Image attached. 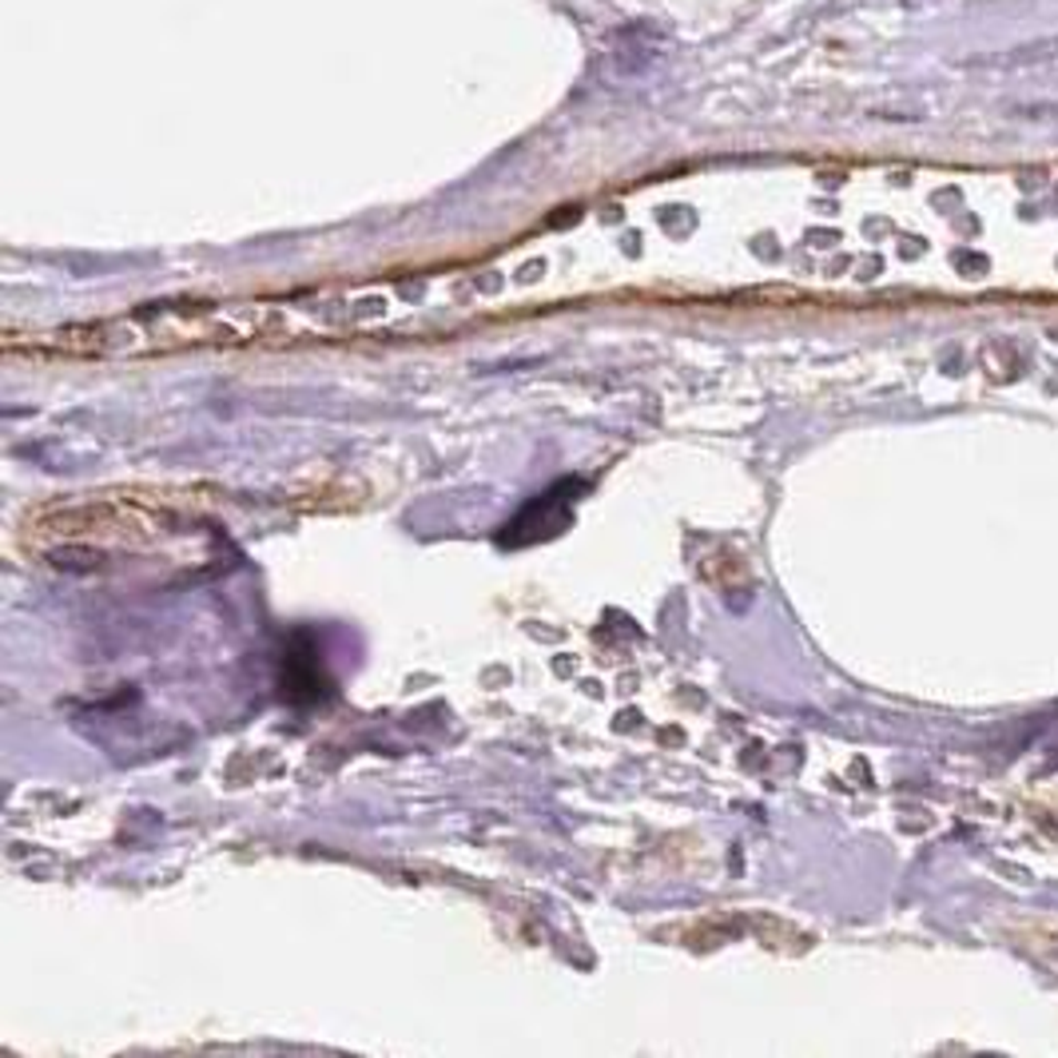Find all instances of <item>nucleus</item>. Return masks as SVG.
Masks as SVG:
<instances>
[{
  "instance_id": "f257e3e1",
  "label": "nucleus",
  "mask_w": 1058,
  "mask_h": 1058,
  "mask_svg": "<svg viewBox=\"0 0 1058 1058\" xmlns=\"http://www.w3.org/2000/svg\"><path fill=\"white\" fill-rule=\"evenodd\" d=\"M175 530V514L164 502L140 494H88L44 505L24 522V545L37 554H104L107 545H144Z\"/></svg>"
},
{
  "instance_id": "f03ea898",
  "label": "nucleus",
  "mask_w": 1058,
  "mask_h": 1058,
  "mask_svg": "<svg viewBox=\"0 0 1058 1058\" xmlns=\"http://www.w3.org/2000/svg\"><path fill=\"white\" fill-rule=\"evenodd\" d=\"M259 322L227 319L212 311H160L132 315L116 322H88L57 335L64 355H88V359H140V355H164V350L204 347V342H239L255 339Z\"/></svg>"
}]
</instances>
